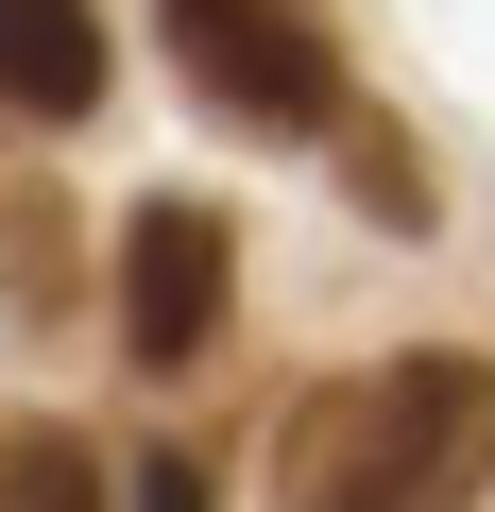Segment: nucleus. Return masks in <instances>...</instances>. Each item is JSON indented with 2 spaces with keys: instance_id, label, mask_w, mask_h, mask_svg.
<instances>
[{
  "instance_id": "obj_1",
  "label": "nucleus",
  "mask_w": 495,
  "mask_h": 512,
  "mask_svg": "<svg viewBox=\"0 0 495 512\" xmlns=\"http://www.w3.org/2000/svg\"><path fill=\"white\" fill-rule=\"evenodd\" d=\"M478 478H495V359L461 342L359 359L274 427V512H461Z\"/></svg>"
},
{
  "instance_id": "obj_2",
  "label": "nucleus",
  "mask_w": 495,
  "mask_h": 512,
  "mask_svg": "<svg viewBox=\"0 0 495 512\" xmlns=\"http://www.w3.org/2000/svg\"><path fill=\"white\" fill-rule=\"evenodd\" d=\"M171 18V69L257 120V137H342V35L308 18V0H154Z\"/></svg>"
},
{
  "instance_id": "obj_3",
  "label": "nucleus",
  "mask_w": 495,
  "mask_h": 512,
  "mask_svg": "<svg viewBox=\"0 0 495 512\" xmlns=\"http://www.w3.org/2000/svg\"><path fill=\"white\" fill-rule=\"evenodd\" d=\"M222 291H239V222L188 205V188H154V205L120 222V359H137V376H188V359L222 342Z\"/></svg>"
},
{
  "instance_id": "obj_4",
  "label": "nucleus",
  "mask_w": 495,
  "mask_h": 512,
  "mask_svg": "<svg viewBox=\"0 0 495 512\" xmlns=\"http://www.w3.org/2000/svg\"><path fill=\"white\" fill-rule=\"evenodd\" d=\"M0 103L18 120H86L103 103V18L86 0H0Z\"/></svg>"
},
{
  "instance_id": "obj_5",
  "label": "nucleus",
  "mask_w": 495,
  "mask_h": 512,
  "mask_svg": "<svg viewBox=\"0 0 495 512\" xmlns=\"http://www.w3.org/2000/svg\"><path fill=\"white\" fill-rule=\"evenodd\" d=\"M0 512H120V495H103V461L52 410H0Z\"/></svg>"
},
{
  "instance_id": "obj_6",
  "label": "nucleus",
  "mask_w": 495,
  "mask_h": 512,
  "mask_svg": "<svg viewBox=\"0 0 495 512\" xmlns=\"http://www.w3.org/2000/svg\"><path fill=\"white\" fill-rule=\"evenodd\" d=\"M342 154H359V205H376V222H393V239H427V171H410V154H393V137H342Z\"/></svg>"
},
{
  "instance_id": "obj_7",
  "label": "nucleus",
  "mask_w": 495,
  "mask_h": 512,
  "mask_svg": "<svg viewBox=\"0 0 495 512\" xmlns=\"http://www.w3.org/2000/svg\"><path fill=\"white\" fill-rule=\"evenodd\" d=\"M120 512H205V461H137V478H120Z\"/></svg>"
}]
</instances>
